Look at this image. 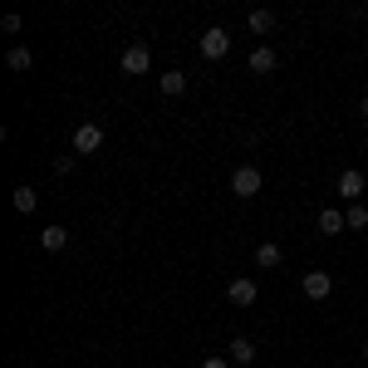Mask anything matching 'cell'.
Listing matches in <instances>:
<instances>
[{"instance_id": "6da1fadb", "label": "cell", "mask_w": 368, "mask_h": 368, "mask_svg": "<svg viewBox=\"0 0 368 368\" xmlns=\"http://www.w3.org/2000/svg\"><path fill=\"white\" fill-rule=\"evenodd\" d=\"M196 49H201L206 59H221V54L231 49V35H226L221 25H211V30H201V40H196Z\"/></svg>"}, {"instance_id": "7a4b0ae2", "label": "cell", "mask_w": 368, "mask_h": 368, "mask_svg": "<svg viewBox=\"0 0 368 368\" xmlns=\"http://www.w3.org/2000/svg\"><path fill=\"white\" fill-rule=\"evenodd\" d=\"M256 295H261V290H256V280H251V275H241V280H231V285H226V299H231L236 309H251V304H256Z\"/></svg>"}, {"instance_id": "3957f363", "label": "cell", "mask_w": 368, "mask_h": 368, "mask_svg": "<svg viewBox=\"0 0 368 368\" xmlns=\"http://www.w3.org/2000/svg\"><path fill=\"white\" fill-rule=\"evenodd\" d=\"M153 69V49L148 44H128L123 49V74H148Z\"/></svg>"}, {"instance_id": "277c9868", "label": "cell", "mask_w": 368, "mask_h": 368, "mask_svg": "<svg viewBox=\"0 0 368 368\" xmlns=\"http://www.w3.org/2000/svg\"><path fill=\"white\" fill-rule=\"evenodd\" d=\"M256 191H261V167H236L231 196H256Z\"/></svg>"}, {"instance_id": "5b68a950", "label": "cell", "mask_w": 368, "mask_h": 368, "mask_svg": "<svg viewBox=\"0 0 368 368\" xmlns=\"http://www.w3.org/2000/svg\"><path fill=\"white\" fill-rule=\"evenodd\" d=\"M98 143H103V128H98V123H79V133H74V153L84 158V153L98 148Z\"/></svg>"}, {"instance_id": "8992f818", "label": "cell", "mask_w": 368, "mask_h": 368, "mask_svg": "<svg viewBox=\"0 0 368 368\" xmlns=\"http://www.w3.org/2000/svg\"><path fill=\"white\" fill-rule=\"evenodd\" d=\"M329 290H334V280L324 275V271H309L304 275V299H329Z\"/></svg>"}, {"instance_id": "52a82bcc", "label": "cell", "mask_w": 368, "mask_h": 368, "mask_svg": "<svg viewBox=\"0 0 368 368\" xmlns=\"http://www.w3.org/2000/svg\"><path fill=\"white\" fill-rule=\"evenodd\" d=\"M280 261H285V251H280L275 241H261V246H256V266H261V271H275Z\"/></svg>"}, {"instance_id": "ba28073f", "label": "cell", "mask_w": 368, "mask_h": 368, "mask_svg": "<svg viewBox=\"0 0 368 368\" xmlns=\"http://www.w3.org/2000/svg\"><path fill=\"white\" fill-rule=\"evenodd\" d=\"M364 172H354V167H349V172H344V177H339V196H349V201H354V196H364Z\"/></svg>"}, {"instance_id": "9c48e42d", "label": "cell", "mask_w": 368, "mask_h": 368, "mask_svg": "<svg viewBox=\"0 0 368 368\" xmlns=\"http://www.w3.org/2000/svg\"><path fill=\"white\" fill-rule=\"evenodd\" d=\"M40 246H44V251H64V246H69V231H64V226H44V231H40Z\"/></svg>"}, {"instance_id": "30bf717a", "label": "cell", "mask_w": 368, "mask_h": 368, "mask_svg": "<svg viewBox=\"0 0 368 368\" xmlns=\"http://www.w3.org/2000/svg\"><path fill=\"white\" fill-rule=\"evenodd\" d=\"M158 84H162V93H167V98H182V93H186V74H182V69H167Z\"/></svg>"}, {"instance_id": "8fae6325", "label": "cell", "mask_w": 368, "mask_h": 368, "mask_svg": "<svg viewBox=\"0 0 368 368\" xmlns=\"http://www.w3.org/2000/svg\"><path fill=\"white\" fill-rule=\"evenodd\" d=\"M344 226H349V221H344V211H334V206H329V211H319V231H324V236H339Z\"/></svg>"}, {"instance_id": "7c38bea8", "label": "cell", "mask_w": 368, "mask_h": 368, "mask_svg": "<svg viewBox=\"0 0 368 368\" xmlns=\"http://www.w3.org/2000/svg\"><path fill=\"white\" fill-rule=\"evenodd\" d=\"M226 354H231V364H256V344L251 339H231Z\"/></svg>"}, {"instance_id": "4fadbf2b", "label": "cell", "mask_w": 368, "mask_h": 368, "mask_svg": "<svg viewBox=\"0 0 368 368\" xmlns=\"http://www.w3.org/2000/svg\"><path fill=\"white\" fill-rule=\"evenodd\" d=\"M251 69H256V74H271V69H275V49H271V44H261V49L251 54Z\"/></svg>"}, {"instance_id": "5bb4252c", "label": "cell", "mask_w": 368, "mask_h": 368, "mask_svg": "<svg viewBox=\"0 0 368 368\" xmlns=\"http://www.w3.org/2000/svg\"><path fill=\"white\" fill-rule=\"evenodd\" d=\"M344 221H349V231H364V226H368V206H364V201H354V206L344 211Z\"/></svg>"}, {"instance_id": "9a60e30c", "label": "cell", "mask_w": 368, "mask_h": 368, "mask_svg": "<svg viewBox=\"0 0 368 368\" xmlns=\"http://www.w3.org/2000/svg\"><path fill=\"white\" fill-rule=\"evenodd\" d=\"M30 59H35V54H30V49H25V44H15V49H10V54H5V64H10V69H15V74H20V69H30Z\"/></svg>"}, {"instance_id": "2e32d148", "label": "cell", "mask_w": 368, "mask_h": 368, "mask_svg": "<svg viewBox=\"0 0 368 368\" xmlns=\"http://www.w3.org/2000/svg\"><path fill=\"white\" fill-rule=\"evenodd\" d=\"M35 206H40V196L30 186H15V211H35Z\"/></svg>"}, {"instance_id": "e0dca14e", "label": "cell", "mask_w": 368, "mask_h": 368, "mask_svg": "<svg viewBox=\"0 0 368 368\" xmlns=\"http://www.w3.org/2000/svg\"><path fill=\"white\" fill-rule=\"evenodd\" d=\"M271 25H275V15H271V10H251V30H256V35H266Z\"/></svg>"}, {"instance_id": "ac0fdd59", "label": "cell", "mask_w": 368, "mask_h": 368, "mask_svg": "<svg viewBox=\"0 0 368 368\" xmlns=\"http://www.w3.org/2000/svg\"><path fill=\"white\" fill-rule=\"evenodd\" d=\"M201 368H231V364H226L221 354H211V359H206V364H201Z\"/></svg>"}, {"instance_id": "d6986e66", "label": "cell", "mask_w": 368, "mask_h": 368, "mask_svg": "<svg viewBox=\"0 0 368 368\" xmlns=\"http://www.w3.org/2000/svg\"><path fill=\"white\" fill-rule=\"evenodd\" d=\"M359 113H364V123H368V93H364V103H359Z\"/></svg>"}, {"instance_id": "ffe728a7", "label": "cell", "mask_w": 368, "mask_h": 368, "mask_svg": "<svg viewBox=\"0 0 368 368\" xmlns=\"http://www.w3.org/2000/svg\"><path fill=\"white\" fill-rule=\"evenodd\" d=\"M364 359H368V344H364Z\"/></svg>"}]
</instances>
